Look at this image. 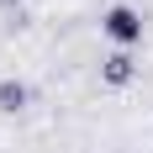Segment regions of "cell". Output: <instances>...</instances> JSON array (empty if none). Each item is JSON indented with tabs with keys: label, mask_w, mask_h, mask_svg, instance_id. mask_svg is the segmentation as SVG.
<instances>
[{
	"label": "cell",
	"mask_w": 153,
	"mask_h": 153,
	"mask_svg": "<svg viewBox=\"0 0 153 153\" xmlns=\"http://www.w3.org/2000/svg\"><path fill=\"white\" fill-rule=\"evenodd\" d=\"M100 32H106L116 48L132 53V48L143 42V11H137V5H111V11L100 16Z\"/></svg>",
	"instance_id": "obj_1"
},
{
	"label": "cell",
	"mask_w": 153,
	"mask_h": 153,
	"mask_svg": "<svg viewBox=\"0 0 153 153\" xmlns=\"http://www.w3.org/2000/svg\"><path fill=\"white\" fill-rule=\"evenodd\" d=\"M100 79H106L111 90H122V85H132V79H137V58H132L127 48H116V53H111V58L100 63Z\"/></svg>",
	"instance_id": "obj_2"
},
{
	"label": "cell",
	"mask_w": 153,
	"mask_h": 153,
	"mask_svg": "<svg viewBox=\"0 0 153 153\" xmlns=\"http://www.w3.org/2000/svg\"><path fill=\"white\" fill-rule=\"evenodd\" d=\"M27 100H32V90L21 85V79H0V111H5V116L27 111Z\"/></svg>",
	"instance_id": "obj_3"
},
{
	"label": "cell",
	"mask_w": 153,
	"mask_h": 153,
	"mask_svg": "<svg viewBox=\"0 0 153 153\" xmlns=\"http://www.w3.org/2000/svg\"><path fill=\"white\" fill-rule=\"evenodd\" d=\"M0 11H21V0H0Z\"/></svg>",
	"instance_id": "obj_4"
}]
</instances>
